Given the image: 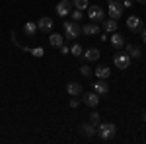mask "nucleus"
I'll return each instance as SVG.
<instances>
[{"instance_id":"obj_16","label":"nucleus","mask_w":146,"mask_h":144,"mask_svg":"<svg viewBox=\"0 0 146 144\" xmlns=\"http://www.w3.org/2000/svg\"><path fill=\"white\" fill-rule=\"evenodd\" d=\"M117 27H119V23L117 20H107V22H103V29H105V33H113V31H117Z\"/></svg>"},{"instance_id":"obj_26","label":"nucleus","mask_w":146,"mask_h":144,"mask_svg":"<svg viewBox=\"0 0 146 144\" xmlns=\"http://www.w3.org/2000/svg\"><path fill=\"white\" fill-rule=\"evenodd\" d=\"M72 14V22H80L82 20V10H74V12H70Z\"/></svg>"},{"instance_id":"obj_15","label":"nucleus","mask_w":146,"mask_h":144,"mask_svg":"<svg viewBox=\"0 0 146 144\" xmlns=\"http://www.w3.org/2000/svg\"><path fill=\"white\" fill-rule=\"evenodd\" d=\"M109 39H111V45L115 47V49H121V47L125 45V39H123V35H121V33H117V31H113V35L109 37Z\"/></svg>"},{"instance_id":"obj_29","label":"nucleus","mask_w":146,"mask_h":144,"mask_svg":"<svg viewBox=\"0 0 146 144\" xmlns=\"http://www.w3.org/2000/svg\"><path fill=\"white\" fill-rule=\"evenodd\" d=\"M78 103H80L78 100H70V103H68V105H70L72 109H76V107H78Z\"/></svg>"},{"instance_id":"obj_6","label":"nucleus","mask_w":146,"mask_h":144,"mask_svg":"<svg viewBox=\"0 0 146 144\" xmlns=\"http://www.w3.org/2000/svg\"><path fill=\"white\" fill-rule=\"evenodd\" d=\"M127 27H129L133 33H138V31H142V20H140L138 16H129V18H127Z\"/></svg>"},{"instance_id":"obj_9","label":"nucleus","mask_w":146,"mask_h":144,"mask_svg":"<svg viewBox=\"0 0 146 144\" xmlns=\"http://www.w3.org/2000/svg\"><path fill=\"white\" fill-rule=\"evenodd\" d=\"M84 103L90 105V107H96V105L100 103V96H98L96 92H88V94L84 96Z\"/></svg>"},{"instance_id":"obj_28","label":"nucleus","mask_w":146,"mask_h":144,"mask_svg":"<svg viewBox=\"0 0 146 144\" xmlns=\"http://www.w3.org/2000/svg\"><path fill=\"white\" fill-rule=\"evenodd\" d=\"M121 4H123V8H131L133 6V0H123Z\"/></svg>"},{"instance_id":"obj_8","label":"nucleus","mask_w":146,"mask_h":144,"mask_svg":"<svg viewBox=\"0 0 146 144\" xmlns=\"http://www.w3.org/2000/svg\"><path fill=\"white\" fill-rule=\"evenodd\" d=\"M92 86H94V92H96L98 96H105V94L109 92V84H107L103 78H98V80H96Z\"/></svg>"},{"instance_id":"obj_30","label":"nucleus","mask_w":146,"mask_h":144,"mask_svg":"<svg viewBox=\"0 0 146 144\" xmlns=\"http://www.w3.org/2000/svg\"><path fill=\"white\" fill-rule=\"evenodd\" d=\"M142 39H144V43H146V29H142Z\"/></svg>"},{"instance_id":"obj_23","label":"nucleus","mask_w":146,"mask_h":144,"mask_svg":"<svg viewBox=\"0 0 146 144\" xmlns=\"http://www.w3.org/2000/svg\"><path fill=\"white\" fill-rule=\"evenodd\" d=\"M70 53L74 56H82V53H84V49L80 47V45H72V49H70Z\"/></svg>"},{"instance_id":"obj_21","label":"nucleus","mask_w":146,"mask_h":144,"mask_svg":"<svg viewBox=\"0 0 146 144\" xmlns=\"http://www.w3.org/2000/svg\"><path fill=\"white\" fill-rule=\"evenodd\" d=\"M70 2H72V6L76 10H88V6H90L88 0H70Z\"/></svg>"},{"instance_id":"obj_24","label":"nucleus","mask_w":146,"mask_h":144,"mask_svg":"<svg viewBox=\"0 0 146 144\" xmlns=\"http://www.w3.org/2000/svg\"><path fill=\"white\" fill-rule=\"evenodd\" d=\"M80 72H82V76H86V78L92 76V68L88 66V64H82V66H80Z\"/></svg>"},{"instance_id":"obj_14","label":"nucleus","mask_w":146,"mask_h":144,"mask_svg":"<svg viewBox=\"0 0 146 144\" xmlns=\"http://www.w3.org/2000/svg\"><path fill=\"white\" fill-rule=\"evenodd\" d=\"M82 33L84 35H98L100 33V25L98 23H86L82 27Z\"/></svg>"},{"instance_id":"obj_5","label":"nucleus","mask_w":146,"mask_h":144,"mask_svg":"<svg viewBox=\"0 0 146 144\" xmlns=\"http://www.w3.org/2000/svg\"><path fill=\"white\" fill-rule=\"evenodd\" d=\"M123 10L125 8L119 0H109V16H111L113 20H119L123 16Z\"/></svg>"},{"instance_id":"obj_7","label":"nucleus","mask_w":146,"mask_h":144,"mask_svg":"<svg viewBox=\"0 0 146 144\" xmlns=\"http://www.w3.org/2000/svg\"><path fill=\"white\" fill-rule=\"evenodd\" d=\"M72 12V2L70 0H60L58 4H56V14L60 16V18H64Z\"/></svg>"},{"instance_id":"obj_20","label":"nucleus","mask_w":146,"mask_h":144,"mask_svg":"<svg viewBox=\"0 0 146 144\" xmlns=\"http://www.w3.org/2000/svg\"><path fill=\"white\" fill-rule=\"evenodd\" d=\"M109 74H111V70H109V66H98L96 68V76L98 78H109Z\"/></svg>"},{"instance_id":"obj_25","label":"nucleus","mask_w":146,"mask_h":144,"mask_svg":"<svg viewBox=\"0 0 146 144\" xmlns=\"http://www.w3.org/2000/svg\"><path fill=\"white\" fill-rule=\"evenodd\" d=\"M29 53H31V55H33V56H37V58H41L45 51H43L41 47H35V49H29Z\"/></svg>"},{"instance_id":"obj_18","label":"nucleus","mask_w":146,"mask_h":144,"mask_svg":"<svg viewBox=\"0 0 146 144\" xmlns=\"http://www.w3.org/2000/svg\"><path fill=\"white\" fill-rule=\"evenodd\" d=\"M35 31H37V23H33V22H27L25 25H23V33L27 35V37H33V35H35Z\"/></svg>"},{"instance_id":"obj_3","label":"nucleus","mask_w":146,"mask_h":144,"mask_svg":"<svg viewBox=\"0 0 146 144\" xmlns=\"http://www.w3.org/2000/svg\"><path fill=\"white\" fill-rule=\"evenodd\" d=\"M113 62H115V66H117V68L127 70V68L131 66V56L127 55V53H117V55L113 56Z\"/></svg>"},{"instance_id":"obj_27","label":"nucleus","mask_w":146,"mask_h":144,"mask_svg":"<svg viewBox=\"0 0 146 144\" xmlns=\"http://www.w3.org/2000/svg\"><path fill=\"white\" fill-rule=\"evenodd\" d=\"M60 53H62V55H68V53H70V49H68L66 45L62 43V45H60Z\"/></svg>"},{"instance_id":"obj_12","label":"nucleus","mask_w":146,"mask_h":144,"mask_svg":"<svg viewBox=\"0 0 146 144\" xmlns=\"http://www.w3.org/2000/svg\"><path fill=\"white\" fill-rule=\"evenodd\" d=\"M37 29L47 33L49 29H53V20H51V18H41V20L37 22Z\"/></svg>"},{"instance_id":"obj_22","label":"nucleus","mask_w":146,"mask_h":144,"mask_svg":"<svg viewBox=\"0 0 146 144\" xmlns=\"http://www.w3.org/2000/svg\"><path fill=\"white\" fill-rule=\"evenodd\" d=\"M90 123L92 125H94V127H98V125H100V113H98V111H92L90 113Z\"/></svg>"},{"instance_id":"obj_4","label":"nucleus","mask_w":146,"mask_h":144,"mask_svg":"<svg viewBox=\"0 0 146 144\" xmlns=\"http://www.w3.org/2000/svg\"><path fill=\"white\" fill-rule=\"evenodd\" d=\"M88 18H90L92 22H103V18H105V12L101 6H88Z\"/></svg>"},{"instance_id":"obj_31","label":"nucleus","mask_w":146,"mask_h":144,"mask_svg":"<svg viewBox=\"0 0 146 144\" xmlns=\"http://www.w3.org/2000/svg\"><path fill=\"white\" fill-rule=\"evenodd\" d=\"M142 119H144V121H146V109L142 111Z\"/></svg>"},{"instance_id":"obj_13","label":"nucleus","mask_w":146,"mask_h":144,"mask_svg":"<svg viewBox=\"0 0 146 144\" xmlns=\"http://www.w3.org/2000/svg\"><path fill=\"white\" fill-rule=\"evenodd\" d=\"M80 131H82L84 136H94L98 133V127H94L92 123H84V125H80Z\"/></svg>"},{"instance_id":"obj_11","label":"nucleus","mask_w":146,"mask_h":144,"mask_svg":"<svg viewBox=\"0 0 146 144\" xmlns=\"http://www.w3.org/2000/svg\"><path fill=\"white\" fill-rule=\"evenodd\" d=\"M82 56H84V60H98V58L101 56V53H100V49L92 47V49H88V51H84Z\"/></svg>"},{"instance_id":"obj_1","label":"nucleus","mask_w":146,"mask_h":144,"mask_svg":"<svg viewBox=\"0 0 146 144\" xmlns=\"http://www.w3.org/2000/svg\"><path fill=\"white\" fill-rule=\"evenodd\" d=\"M115 133H117L115 123H100V125H98V134H100V138H103V140L113 138Z\"/></svg>"},{"instance_id":"obj_10","label":"nucleus","mask_w":146,"mask_h":144,"mask_svg":"<svg viewBox=\"0 0 146 144\" xmlns=\"http://www.w3.org/2000/svg\"><path fill=\"white\" fill-rule=\"evenodd\" d=\"M66 92L72 96V98H78L80 94H82V84H78V82H68Z\"/></svg>"},{"instance_id":"obj_19","label":"nucleus","mask_w":146,"mask_h":144,"mask_svg":"<svg viewBox=\"0 0 146 144\" xmlns=\"http://www.w3.org/2000/svg\"><path fill=\"white\" fill-rule=\"evenodd\" d=\"M49 45H51V47H60V45H62V35L53 33L51 37H49Z\"/></svg>"},{"instance_id":"obj_32","label":"nucleus","mask_w":146,"mask_h":144,"mask_svg":"<svg viewBox=\"0 0 146 144\" xmlns=\"http://www.w3.org/2000/svg\"><path fill=\"white\" fill-rule=\"evenodd\" d=\"M136 2H140V4H146V0H136Z\"/></svg>"},{"instance_id":"obj_17","label":"nucleus","mask_w":146,"mask_h":144,"mask_svg":"<svg viewBox=\"0 0 146 144\" xmlns=\"http://www.w3.org/2000/svg\"><path fill=\"white\" fill-rule=\"evenodd\" d=\"M125 51H127V55L131 56V58H140V55H142V53H140V49L135 47V45H127V47H125Z\"/></svg>"},{"instance_id":"obj_2","label":"nucleus","mask_w":146,"mask_h":144,"mask_svg":"<svg viewBox=\"0 0 146 144\" xmlns=\"http://www.w3.org/2000/svg\"><path fill=\"white\" fill-rule=\"evenodd\" d=\"M62 25H64V35H66V39H70V41H74L78 37V33L82 31L78 22H64Z\"/></svg>"},{"instance_id":"obj_33","label":"nucleus","mask_w":146,"mask_h":144,"mask_svg":"<svg viewBox=\"0 0 146 144\" xmlns=\"http://www.w3.org/2000/svg\"><path fill=\"white\" fill-rule=\"evenodd\" d=\"M119 2H121V0H119Z\"/></svg>"}]
</instances>
